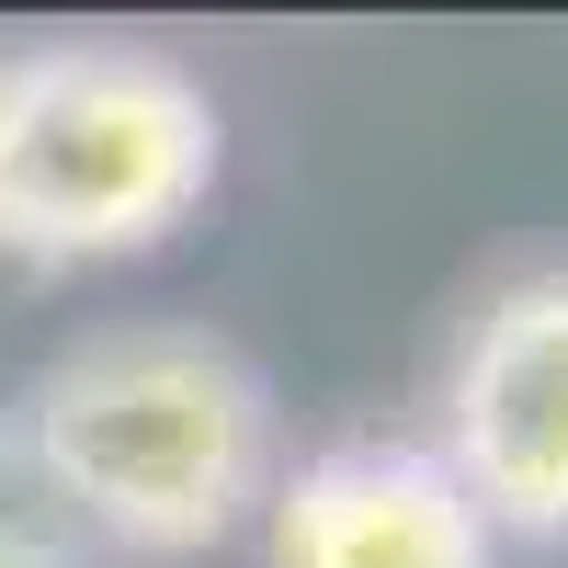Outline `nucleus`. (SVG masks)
Returning a JSON list of instances; mask_svg holds the SVG:
<instances>
[{"label": "nucleus", "instance_id": "nucleus-1", "mask_svg": "<svg viewBox=\"0 0 568 568\" xmlns=\"http://www.w3.org/2000/svg\"><path fill=\"white\" fill-rule=\"evenodd\" d=\"M34 489L136 557H194L273 489V387L216 329H91L12 409Z\"/></svg>", "mask_w": 568, "mask_h": 568}, {"label": "nucleus", "instance_id": "nucleus-2", "mask_svg": "<svg viewBox=\"0 0 568 568\" xmlns=\"http://www.w3.org/2000/svg\"><path fill=\"white\" fill-rule=\"evenodd\" d=\"M227 114L160 45H23L0 58V251L136 262L216 194Z\"/></svg>", "mask_w": 568, "mask_h": 568}, {"label": "nucleus", "instance_id": "nucleus-3", "mask_svg": "<svg viewBox=\"0 0 568 568\" xmlns=\"http://www.w3.org/2000/svg\"><path fill=\"white\" fill-rule=\"evenodd\" d=\"M444 478L489 535H568V262L466 318L444 364Z\"/></svg>", "mask_w": 568, "mask_h": 568}, {"label": "nucleus", "instance_id": "nucleus-4", "mask_svg": "<svg viewBox=\"0 0 568 568\" xmlns=\"http://www.w3.org/2000/svg\"><path fill=\"white\" fill-rule=\"evenodd\" d=\"M478 500L420 444H329L273 489V568H489Z\"/></svg>", "mask_w": 568, "mask_h": 568}, {"label": "nucleus", "instance_id": "nucleus-5", "mask_svg": "<svg viewBox=\"0 0 568 568\" xmlns=\"http://www.w3.org/2000/svg\"><path fill=\"white\" fill-rule=\"evenodd\" d=\"M0 568H80L45 524H23V511H0Z\"/></svg>", "mask_w": 568, "mask_h": 568}]
</instances>
